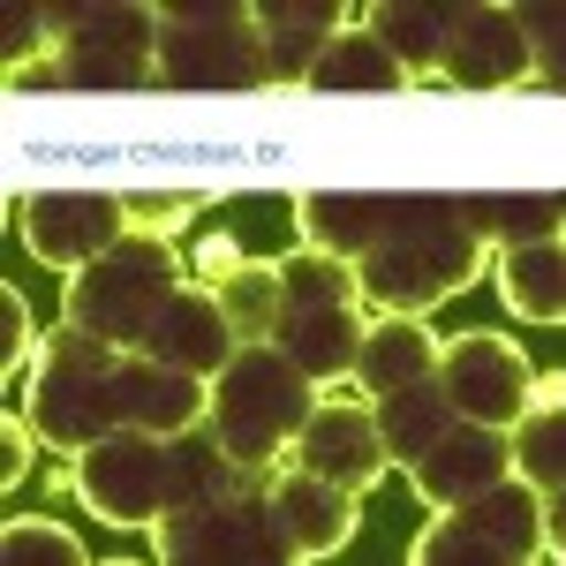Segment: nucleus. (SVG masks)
Wrapping results in <instances>:
<instances>
[{"label":"nucleus","instance_id":"1","mask_svg":"<svg viewBox=\"0 0 566 566\" xmlns=\"http://www.w3.org/2000/svg\"><path fill=\"white\" fill-rule=\"evenodd\" d=\"M317 408V386L287 363L280 348H242L227 370L212 378V408H205V431L219 438V453L242 469V476H264L295 431Z\"/></svg>","mask_w":566,"mask_h":566},{"label":"nucleus","instance_id":"2","mask_svg":"<svg viewBox=\"0 0 566 566\" xmlns=\"http://www.w3.org/2000/svg\"><path fill=\"white\" fill-rule=\"evenodd\" d=\"M181 295V258L167 234H122L114 250L84 272H69V325H84L91 340L136 355L151 340V325Z\"/></svg>","mask_w":566,"mask_h":566},{"label":"nucleus","instance_id":"3","mask_svg":"<svg viewBox=\"0 0 566 566\" xmlns=\"http://www.w3.org/2000/svg\"><path fill=\"white\" fill-rule=\"evenodd\" d=\"M114 370H122V348L91 340L84 325H53L39 355V378H31V423H39V446L53 453H84L106 431H122V392H114Z\"/></svg>","mask_w":566,"mask_h":566},{"label":"nucleus","instance_id":"4","mask_svg":"<svg viewBox=\"0 0 566 566\" xmlns=\"http://www.w3.org/2000/svg\"><path fill=\"white\" fill-rule=\"evenodd\" d=\"M45 23L61 31V53L45 61V84L69 91H136L159 84V31H167V8H45Z\"/></svg>","mask_w":566,"mask_h":566},{"label":"nucleus","instance_id":"5","mask_svg":"<svg viewBox=\"0 0 566 566\" xmlns=\"http://www.w3.org/2000/svg\"><path fill=\"white\" fill-rule=\"evenodd\" d=\"M76 491H84L91 514L122 528H151L167 506H181V461H175V438H151L122 423L106 431L98 446L76 453Z\"/></svg>","mask_w":566,"mask_h":566},{"label":"nucleus","instance_id":"6","mask_svg":"<svg viewBox=\"0 0 566 566\" xmlns=\"http://www.w3.org/2000/svg\"><path fill=\"white\" fill-rule=\"evenodd\" d=\"M159 84L175 91H250L264 84L258 8H167L159 31Z\"/></svg>","mask_w":566,"mask_h":566},{"label":"nucleus","instance_id":"7","mask_svg":"<svg viewBox=\"0 0 566 566\" xmlns=\"http://www.w3.org/2000/svg\"><path fill=\"white\" fill-rule=\"evenodd\" d=\"M151 552L175 566H272L287 559L280 536H272V514L258 499L227 491V499H181L151 522Z\"/></svg>","mask_w":566,"mask_h":566},{"label":"nucleus","instance_id":"8","mask_svg":"<svg viewBox=\"0 0 566 566\" xmlns=\"http://www.w3.org/2000/svg\"><path fill=\"white\" fill-rule=\"evenodd\" d=\"M438 392L453 400V416L491 423V431H514L528 416V363L522 348H506L499 333H461V340H438Z\"/></svg>","mask_w":566,"mask_h":566},{"label":"nucleus","instance_id":"9","mask_svg":"<svg viewBox=\"0 0 566 566\" xmlns=\"http://www.w3.org/2000/svg\"><path fill=\"white\" fill-rule=\"evenodd\" d=\"M122 234H129V205H122V197H98V189H45V197L23 205V242H31L53 272L98 264Z\"/></svg>","mask_w":566,"mask_h":566},{"label":"nucleus","instance_id":"10","mask_svg":"<svg viewBox=\"0 0 566 566\" xmlns=\"http://www.w3.org/2000/svg\"><path fill=\"white\" fill-rule=\"evenodd\" d=\"M355 506H363V491L325 483V476H310V469H287V476H272V491H264V514H272V536H280L287 559L340 552L355 536Z\"/></svg>","mask_w":566,"mask_h":566},{"label":"nucleus","instance_id":"11","mask_svg":"<svg viewBox=\"0 0 566 566\" xmlns=\"http://www.w3.org/2000/svg\"><path fill=\"white\" fill-rule=\"evenodd\" d=\"M438 76L461 91H506L528 76V39L514 8H453V31L438 53Z\"/></svg>","mask_w":566,"mask_h":566},{"label":"nucleus","instance_id":"12","mask_svg":"<svg viewBox=\"0 0 566 566\" xmlns=\"http://www.w3.org/2000/svg\"><path fill=\"white\" fill-rule=\"evenodd\" d=\"M295 469H310V476H325V483H348V491H370L392 461H386V446H378L370 408L317 400V408H310V423L295 431Z\"/></svg>","mask_w":566,"mask_h":566},{"label":"nucleus","instance_id":"13","mask_svg":"<svg viewBox=\"0 0 566 566\" xmlns=\"http://www.w3.org/2000/svg\"><path fill=\"white\" fill-rule=\"evenodd\" d=\"M408 476H416V491H423L438 514H446V506H461V499L491 491L499 476H514V461H506V431L453 416L431 453H423V461H408Z\"/></svg>","mask_w":566,"mask_h":566},{"label":"nucleus","instance_id":"14","mask_svg":"<svg viewBox=\"0 0 566 566\" xmlns=\"http://www.w3.org/2000/svg\"><path fill=\"white\" fill-rule=\"evenodd\" d=\"M114 392H122V423H136V431H151V438L197 431L205 408H212V378H189V370L159 363V355H122Z\"/></svg>","mask_w":566,"mask_h":566},{"label":"nucleus","instance_id":"15","mask_svg":"<svg viewBox=\"0 0 566 566\" xmlns=\"http://www.w3.org/2000/svg\"><path fill=\"white\" fill-rule=\"evenodd\" d=\"M136 355H159V363H175V370H189V378H219V370L242 355V340H234L227 303H219L212 287H189V280H181V295L167 303V317L151 325V340H144Z\"/></svg>","mask_w":566,"mask_h":566},{"label":"nucleus","instance_id":"16","mask_svg":"<svg viewBox=\"0 0 566 566\" xmlns=\"http://www.w3.org/2000/svg\"><path fill=\"white\" fill-rule=\"evenodd\" d=\"M295 227L317 258H340L355 272V258H370L392 234V197H370V189H310L295 197Z\"/></svg>","mask_w":566,"mask_h":566},{"label":"nucleus","instance_id":"17","mask_svg":"<svg viewBox=\"0 0 566 566\" xmlns=\"http://www.w3.org/2000/svg\"><path fill=\"white\" fill-rule=\"evenodd\" d=\"M446 522L483 536L499 566H522V559H544V491H528L522 476H499L491 491L476 499H461V506H446Z\"/></svg>","mask_w":566,"mask_h":566},{"label":"nucleus","instance_id":"18","mask_svg":"<svg viewBox=\"0 0 566 566\" xmlns=\"http://www.w3.org/2000/svg\"><path fill=\"white\" fill-rule=\"evenodd\" d=\"M272 348L287 355V363L303 370L310 386H333V378H348V370H355V348H363V317H355V303L287 310V317H280V333H272Z\"/></svg>","mask_w":566,"mask_h":566},{"label":"nucleus","instance_id":"19","mask_svg":"<svg viewBox=\"0 0 566 566\" xmlns=\"http://www.w3.org/2000/svg\"><path fill=\"white\" fill-rule=\"evenodd\" d=\"M438 370V333L423 317H378V325H363V348H355V386L370 392V400H386V392L416 386V378H431Z\"/></svg>","mask_w":566,"mask_h":566},{"label":"nucleus","instance_id":"20","mask_svg":"<svg viewBox=\"0 0 566 566\" xmlns=\"http://www.w3.org/2000/svg\"><path fill=\"white\" fill-rule=\"evenodd\" d=\"M370 423H378V446H386L392 469H408V461H423L446 423H453V400L438 392V378H416V386L386 392V400H370Z\"/></svg>","mask_w":566,"mask_h":566},{"label":"nucleus","instance_id":"21","mask_svg":"<svg viewBox=\"0 0 566 566\" xmlns=\"http://www.w3.org/2000/svg\"><path fill=\"white\" fill-rule=\"evenodd\" d=\"M499 287H506V310H514V317L559 325V310H566V258H559V234H544V242H514V250L499 258Z\"/></svg>","mask_w":566,"mask_h":566},{"label":"nucleus","instance_id":"22","mask_svg":"<svg viewBox=\"0 0 566 566\" xmlns=\"http://www.w3.org/2000/svg\"><path fill=\"white\" fill-rule=\"evenodd\" d=\"M310 91H408V69L392 61L370 31H333L317 45V69H310Z\"/></svg>","mask_w":566,"mask_h":566},{"label":"nucleus","instance_id":"23","mask_svg":"<svg viewBox=\"0 0 566 566\" xmlns=\"http://www.w3.org/2000/svg\"><path fill=\"white\" fill-rule=\"evenodd\" d=\"M370 39L386 45L392 61L408 69V76H423L438 69V53H446V31H453V8H423V0H392V8H370V23H363Z\"/></svg>","mask_w":566,"mask_h":566},{"label":"nucleus","instance_id":"24","mask_svg":"<svg viewBox=\"0 0 566 566\" xmlns=\"http://www.w3.org/2000/svg\"><path fill=\"white\" fill-rule=\"evenodd\" d=\"M506 461H514V476L528 491H566V416L559 408H528L522 423L506 431Z\"/></svg>","mask_w":566,"mask_h":566},{"label":"nucleus","instance_id":"25","mask_svg":"<svg viewBox=\"0 0 566 566\" xmlns=\"http://www.w3.org/2000/svg\"><path fill=\"white\" fill-rule=\"evenodd\" d=\"M227 325H234V340L242 348H272V333H280V264H258L242 258L227 272Z\"/></svg>","mask_w":566,"mask_h":566},{"label":"nucleus","instance_id":"26","mask_svg":"<svg viewBox=\"0 0 566 566\" xmlns=\"http://www.w3.org/2000/svg\"><path fill=\"white\" fill-rule=\"evenodd\" d=\"M325 303H355V272L348 264L317 258V250L280 258V317H287V310H325Z\"/></svg>","mask_w":566,"mask_h":566},{"label":"nucleus","instance_id":"27","mask_svg":"<svg viewBox=\"0 0 566 566\" xmlns=\"http://www.w3.org/2000/svg\"><path fill=\"white\" fill-rule=\"evenodd\" d=\"M258 23H264V84H310L317 45L333 39V31H317V23H287L280 8H258Z\"/></svg>","mask_w":566,"mask_h":566},{"label":"nucleus","instance_id":"28","mask_svg":"<svg viewBox=\"0 0 566 566\" xmlns=\"http://www.w3.org/2000/svg\"><path fill=\"white\" fill-rule=\"evenodd\" d=\"M469 219L514 250V242H544V234H559V197H469Z\"/></svg>","mask_w":566,"mask_h":566},{"label":"nucleus","instance_id":"29","mask_svg":"<svg viewBox=\"0 0 566 566\" xmlns=\"http://www.w3.org/2000/svg\"><path fill=\"white\" fill-rule=\"evenodd\" d=\"M0 552H8V566H84V544L61 522H8Z\"/></svg>","mask_w":566,"mask_h":566},{"label":"nucleus","instance_id":"30","mask_svg":"<svg viewBox=\"0 0 566 566\" xmlns=\"http://www.w3.org/2000/svg\"><path fill=\"white\" fill-rule=\"evenodd\" d=\"M0 370H8V386H23V370H31V310L15 287H0Z\"/></svg>","mask_w":566,"mask_h":566},{"label":"nucleus","instance_id":"31","mask_svg":"<svg viewBox=\"0 0 566 566\" xmlns=\"http://www.w3.org/2000/svg\"><path fill=\"white\" fill-rule=\"evenodd\" d=\"M45 31H53V23H45V8H31V0H15V8H8V69H15V76H23V61L39 53Z\"/></svg>","mask_w":566,"mask_h":566},{"label":"nucleus","instance_id":"32","mask_svg":"<svg viewBox=\"0 0 566 566\" xmlns=\"http://www.w3.org/2000/svg\"><path fill=\"white\" fill-rule=\"evenodd\" d=\"M31 438H39L31 408H15V416H8V431H0V483H23V476H31Z\"/></svg>","mask_w":566,"mask_h":566}]
</instances>
